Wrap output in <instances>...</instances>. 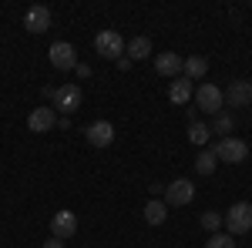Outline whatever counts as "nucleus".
Wrapping results in <instances>:
<instances>
[{"label":"nucleus","instance_id":"412c9836","mask_svg":"<svg viewBox=\"0 0 252 248\" xmlns=\"http://www.w3.org/2000/svg\"><path fill=\"white\" fill-rule=\"evenodd\" d=\"M222 225H225V218H222L219 211H205V215H202V228H205V231H212V235H215Z\"/></svg>","mask_w":252,"mask_h":248},{"label":"nucleus","instance_id":"7ed1b4c3","mask_svg":"<svg viewBox=\"0 0 252 248\" xmlns=\"http://www.w3.org/2000/svg\"><path fill=\"white\" fill-rule=\"evenodd\" d=\"M215 158H219V161H229V165H242V161L249 158V144H246L242 138H222V141L215 144Z\"/></svg>","mask_w":252,"mask_h":248},{"label":"nucleus","instance_id":"6e6552de","mask_svg":"<svg viewBox=\"0 0 252 248\" xmlns=\"http://www.w3.org/2000/svg\"><path fill=\"white\" fill-rule=\"evenodd\" d=\"M78 235V215L74 211H58L54 218H51V238H61V242H67V238H74Z\"/></svg>","mask_w":252,"mask_h":248},{"label":"nucleus","instance_id":"dca6fc26","mask_svg":"<svg viewBox=\"0 0 252 248\" xmlns=\"http://www.w3.org/2000/svg\"><path fill=\"white\" fill-rule=\"evenodd\" d=\"M165 218H168V205L158 201V198H152V201L145 205V221H148V225H165Z\"/></svg>","mask_w":252,"mask_h":248},{"label":"nucleus","instance_id":"f8f14e48","mask_svg":"<svg viewBox=\"0 0 252 248\" xmlns=\"http://www.w3.org/2000/svg\"><path fill=\"white\" fill-rule=\"evenodd\" d=\"M222 97L229 101V108H246V104L252 101V84L249 81H232L229 91H225Z\"/></svg>","mask_w":252,"mask_h":248},{"label":"nucleus","instance_id":"ddd939ff","mask_svg":"<svg viewBox=\"0 0 252 248\" xmlns=\"http://www.w3.org/2000/svg\"><path fill=\"white\" fill-rule=\"evenodd\" d=\"M155 71L165 77H182V57L172 54V51H165V54H158L155 57Z\"/></svg>","mask_w":252,"mask_h":248},{"label":"nucleus","instance_id":"9d476101","mask_svg":"<svg viewBox=\"0 0 252 248\" xmlns=\"http://www.w3.org/2000/svg\"><path fill=\"white\" fill-rule=\"evenodd\" d=\"M51 7H44V3H34V7H27V14H24V27L31 30V34H44L47 27H51Z\"/></svg>","mask_w":252,"mask_h":248},{"label":"nucleus","instance_id":"4468645a","mask_svg":"<svg viewBox=\"0 0 252 248\" xmlns=\"http://www.w3.org/2000/svg\"><path fill=\"white\" fill-rule=\"evenodd\" d=\"M205 74H209V60H205V57L189 54V60H182V77H189V81H202Z\"/></svg>","mask_w":252,"mask_h":248},{"label":"nucleus","instance_id":"f03ea898","mask_svg":"<svg viewBox=\"0 0 252 248\" xmlns=\"http://www.w3.org/2000/svg\"><path fill=\"white\" fill-rule=\"evenodd\" d=\"M195 104H198V111H205V114H219V111H222V104H225V97H222V91H219V87H215V84H209V81H205V84H198V87H195Z\"/></svg>","mask_w":252,"mask_h":248},{"label":"nucleus","instance_id":"39448f33","mask_svg":"<svg viewBox=\"0 0 252 248\" xmlns=\"http://www.w3.org/2000/svg\"><path fill=\"white\" fill-rule=\"evenodd\" d=\"M51 97H54V111H64V114H74L81 108V87L78 84H61V87L51 91Z\"/></svg>","mask_w":252,"mask_h":248},{"label":"nucleus","instance_id":"4be33fe9","mask_svg":"<svg viewBox=\"0 0 252 248\" xmlns=\"http://www.w3.org/2000/svg\"><path fill=\"white\" fill-rule=\"evenodd\" d=\"M205 248H235V238L232 235H219V231H215L212 238L205 242Z\"/></svg>","mask_w":252,"mask_h":248},{"label":"nucleus","instance_id":"f257e3e1","mask_svg":"<svg viewBox=\"0 0 252 248\" xmlns=\"http://www.w3.org/2000/svg\"><path fill=\"white\" fill-rule=\"evenodd\" d=\"M222 218H225V228H229L232 238H235V235H246V231L252 228V205H249V201H235Z\"/></svg>","mask_w":252,"mask_h":248},{"label":"nucleus","instance_id":"1a4fd4ad","mask_svg":"<svg viewBox=\"0 0 252 248\" xmlns=\"http://www.w3.org/2000/svg\"><path fill=\"white\" fill-rule=\"evenodd\" d=\"M84 138H88L91 148H108L115 141V128H111V121H91L84 128Z\"/></svg>","mask_w":252,"mask_h":248},{"label":"nucleus","instance_id":"423d86ee","mask_svg":"<svg viewBox=\"0 0 252 248\" xmlns=\"http://www.w3.org/2000/svg\"><path fill=\"white\" fill-rule=\"evenodd\" d=\"M47 57H51V64H54L58 71H74V67H78V51H74V44H67V40H54L51 51H47Z\"/></svg>","mask_w":252,"mask_h":248},{"label":"nucleus","instance_id":"0eeeda50","mask_svg":"<svg viewBox=\"0 0 252 248\" xmlns=\"http://www.w3.org/2000/svg\"><path fill=\"white\" fill-rule=\"evenodd\" d=\"M94 51L101 54V57L108 60H118L121 54H125V37L118 34V30H101L94 37Z\"/></svg>","mask_w":252,"mask_h":248},{"label":"nucleus","instance_id":"6ab92c4d","mask_svg":"<svg viewBox=\"0 0 252 248\" xmlns=\"http://www.w3.org/2000/svg\"><path fill=\"white\" fill-rule=\"evenodd\" d=\"M209 134H212V131H209V124H202V121H192V124H189V141L198 144V148L209 141Z\"/></svg>","mask_w":252,"mask_h":248},{"label":"nucleus","instance_id":"2eb2a0df","mask_svg":"<svg viewBox=\"0 0 252 248\" xmlns=\"http://www.w3.org/2000/svg\"><path fill=\"white\" fill-rule=\"evenodd\" d=\"M192 94H195V87H192L189 77H175L172 87H168V101H172V104H189Z\"/></svg>","mask_w":252,"mask_h":248},{"label":"nucleus","instance_id":"9b49d317","mask_svg":"<svg viewBox=\"0 0 252 248\" xmlns=\"http://www.w3.org/2000/svg\"><path fill=\"white\" fill-rule=\"evenodd\" d=\"M58 124V117H54V108H34L31 114H27V128L34 134H44V131H51Z\"/></svg>","mask_w":252,"mask_h":248},{"label":"nucleus","instance_id":"20e7f679","mask_svg":"<svg viewBox=\"0 0 252 248\" xmlns=\"http://www.w3.org/2000/svg\"><path fill=\"white\" fill-rule=\"evenodd\" d=\"M192 198H195V185L189 178H175L172 185H165V205L185 208V205H192Z\"/></svg>","mask_w":252,"mask_h":248},{"label":"nucleus","instance_id":"aec40b11","mask_svg":"<svg viewBox=\"0 0 252 248\" xmlns=\"http://www.w3.org/2000/svg\"><path fill=\"white\" fill-rule=\"evenodd\" d=\"M232 128H235V117L229 114V111H219V114H215V124L209 128V131L212 134H229Z\"/></svg>","mask_w":252,"mask_h":248},{"label":"nucleus","instance_id":"5701e85b","mask_svg":"<svg viewBox=\"0 0 252 248\" xmlns=\"http://www.w3.org/2000/svg\"><path fill=\"white\" fill-rule=\"evenodd\" d=\"M44 248H64V242L61 238H51V242H44Z\"/></svg>","mask_w":252,"mask_h":248},{"label":"nucleus","instance_id":"f3484780","mask_svg":"<svg viewBox=\"0 0 252 248\" xmlns=\"http://www.w3.org/2000/svg\"><path fill=\"white\" fill-rule=\"evenodd\" d=\"M125 51H128V60H145L152 54V40L148 37H131L125 44Z\"/></svg>","mask_w":252,"mask_h":248},{"label":"nucleus","instance_id":"a211bd4d","mask_svg":"<svg viewBox=\"0 0 252 248\" xmlns=\"http://www.w3.org/2000/svg\"><path fill=\"white\" fill-rule=\"evenodd\" d=\"M195 171L198 174H212L215 171V148H202L195 158Z\"/></svg>","mask_w":252,"mask_h":248}]
</instances>
